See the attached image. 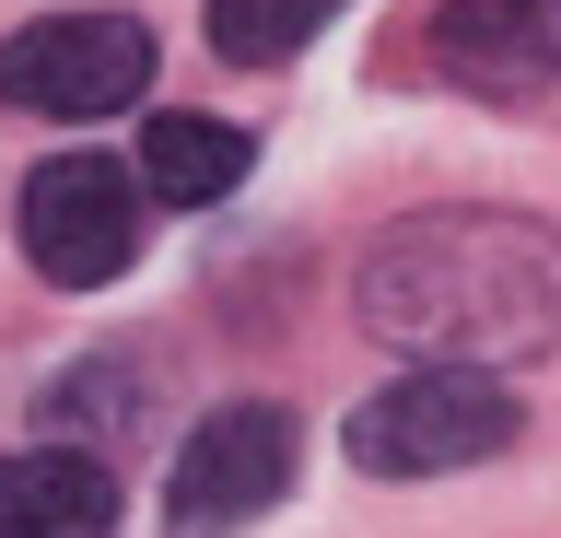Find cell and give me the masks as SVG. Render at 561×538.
Listing matches in <instances>:
<instances>
[{
  "label": "cell",
  "instance_id": "9c48e42d",
  "mask_svg": "<svg viewBox=\"0 0 561 538\" xmlns=\"http://www.w3.org/2000/svg\"><path fill=\"white\" fill-rule=\"evenodd\" d=\"M340 12L351 0H210V47H222L234 71H280V59H305Z\"/></svg>",
  "mask_w": 561,
  "mask_h": 538
},
{
  "label": "cell",
  "instance_id": "30bf717a",
  "mask_svg": "<svg viewBox=\"0 0 561 538\" xmlns=\"http://www.w3.org/2000/svg\"><path fill=\"white\" fill-rule=\"evenodd\" d=\"M82 410V445H117V433L140 422V398H129V363H82V375H59V398H47V422H70Z\"/></svg>",
  "mask_w": 561,
  "mask_h": 538
},
{
  "label": "cell",
  "instance_id": "5b68a950",
  "mask_svg": "<svg viewBox=\"0 0 561 538\" xmlns=\"http://www.w3.org/2000/svg\"><path fill=\"white\" fill-rule=\"evenodd\" d=\"M293 492V422H280L270 398H234V410H210L164 468V527L175 538H234L257 527L270 503Z\"/></svg>",
  "mask_w": 561,
  "mask_h": 538
},
{
  "label": "cell",
  "instance_id": "8992f818",
  "mask_svg": "<svg viewBox=\"0 0 561 538\" xmlns=\"http://www.w3.org/2000/svg\"><path fill=\"white\" fill-rule=\"evenodd\" d=\"M433 71L480 106L561 94V0H433Z\"/></svg>",
  "mask_w": 561,
  "mask_h": 538
},
{
  "label": "cell",
  "instance_id": "ba28073f",
  "mask_svg": "<svg viewBox=\"0 0 561 538\" xmlns=\"http://www.w3.org/2000/svg\"><path fill=\"white\" fill-rule=\"evenodd\" d=\"M257 164V141H245L234 117H199V106H164L152 129H140V187L164 199V211H210L222 187Z\"/></svg>",
  "mask_w": 561,
  "mask_h": 538
},
{
  "label": "cell",
  "instance_id": "52a82bcc",
  "mask_svg": "<svg viewBox=\"0 0 561 538\" xmlns=\"http://www.w3.org/2000/svg\"><path fill=\"white\" fill-rule=\"evenodd\" d=\"M0 538H117V468L94 445H12L0 457Z\"/></svg>",
  "mask_w": 561,
  "mask_h": 538
},
{
  "label": "cell",
  "instance_id": "7a4b0ae2",
  "mask_svg": "<svg viewBox=\"0 0 561 538\" xmlns=\"http://www.w3.org/2000/svg\"><path fill=\"white\" fill-rule=\"evenodd\" d=\"M515 387L491 363H410L386 398L351 410V468L375 480H445V468H480L515 445Z\"/></svg>",
  "mask_w": 561,
  "mask_h": 538
},
{
  "label": "cell",
  "instance_id": "277c9868",
  "mask_svg": "<svg viewBox=\"0 0 561 538\" xmlns=\"http://www.w3.org/2000/svg\"><path fill=\"white\" fill-rule=\"evenodd\" d=\"M140 164H117V152H47L24 176V257L47 270L59 293H105L117 270L140 257Z\"/></svg>",
  "mask_w": 561,
  "mask_h": 538
},
{
  "label": "cell",
  "instance_id": "3957f363",
  "mask_svg": "<svg viewBox=\"0 0 561 538\" xmlns=\"http://www.w3.org/2000/svg\"><path fill=\"white\" fill-rule=\"evenodd\" d=\"M152 94V24L140 12H47L24 36H0V106L24 117H117Z\"/></svg>",
  "mask_w": 561,
  "mask_h": 538
},
{
  "label": "cell",
  "instance_id": "6da1fadb",
  "mask_svg": "<svg viewBox=\"0 0 561 538\" xmlns=\"http://www.w3.org/2000/svg\"><path fill=\"white\" fill-rule=\"evenodd\" d=\"M351 317L398 363H515L561 352V234L503 199H456V211L386 222L363 270H351Z\"/></svg>",
  "mask_w": 561,
  "mask_h": 538
}]
</instances>
